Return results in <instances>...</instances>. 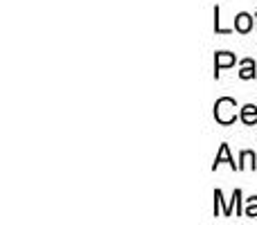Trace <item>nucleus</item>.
<instances>
[{
  "instance_id": "4",
  "label": "nucleus",
  "mask_w": 257,
  "mask_h": 225,
  "mask_svg": "<svg viewBox=\"0 0 257 225\" xmlns=\"http://www.w3.org/2000/svg\"><path fill=\"white\" fill-rule=\"evenodd\" d=\"M235 30L239 32V34H248V32L253 30V16L246 14V12L237 14L235 16Z\"/></svg>"
},
{
  "instance_id": "10",
  "label": "nucleus",
  "mask_w": 257,
  "mask_h": 225,
  "mask_svg": "<svg viewBox=\"0 0 257 225\" xmlns=\"http://www.w3.org/2000/svg\"><path fill=\"white\" fill-rule=\"evenodd\" d=\"M214 32L217 34H230L232 30H226V27H221V18H219V7H214Z\"/></svg>"
},
{
  "instance_id": "8",
  "label": "nucleus",
  "mask_w": 257,
  "mask_h": 225,
  "mask_svg": "<svg viewBox=\"0 0 257 225\" xmlns=\"http://www.w3.org/2000/svg\"><path fill=\"white\" fill-rule=\"evenodd\" d=\"M221 205H223V194H221V189H217V191H214V216H219V207H221ZM223 216H232L230 205H226Z\"/></svg>"
},
{
  "instance_id": "1",
  "label": "nucleus",
  "mask_w": 257,
  "mask_h": 225,
  "mask_svg": "<svg viewBox=\"0 0 257 225\" xmlns=\"http://www.w3.org/2000/svg\"><path fill=\"white\" fill-rule=\"evenodd\" d=\"M214 119L223 126L232 124L237 119V102L232 97H221L214 104Z\"/></svg>"
},
{
  "instance_id": "2",
  "label": "nucleus",
  "mask_w": 257,
  "mask_h": 225,
  "mask_svg": "<svg viewBox=\"0 0 257 225\" xmlns=\"http://www.w3.org/2000/svg\"><path fill=\"white\" fill-rule=\"evenodd\" d=\"M235 61H237L235 54H230V52H217V57H214V77L219 79V72H221L223 68L235 66Z\"/></svg>"
},
{
  "instance_id": "11",
  "label": "nucleus",
  "mask_w": 257,
  "mask_h": 225,
  "mask_svg": "<svg viewBox=\"0 0 257 225\" xmlns=\"http://www.w3.org/2000/svg\"><path fill=\"white\" fill-rule=\"evenodd\" d=\"M255 21H257V12H255Z\"/></svg>"
},
{
  "instance_id": "6",
  "label": "nucleus",
  "mask_w": 257,
  "mask_h": 225,
  "mask_svg": "<svg viewBox=\"0 0 257 225\" xmlns=\"http://www.w3.org/2000/svg\"><path fill=\"white\" fill-rule=\"evenodd\" d=\"M255 77H257V68H255V61H253V59H241L239 79L248 81V79H255Z\"/></svg>"
},
{
  "instance_id": "9",
  "label": "nucleus",
  "mask_w": 257,
  "mask_h": 225,
  "mask_svg": "<svg viewBox=\"0 0 257 225\" xmlns=\"http://www.w3.org/2000/svg\"><path fill=\"white\" fill-rule=\"evenodd\" d=\"M244 216H250V218L257 216V196L248 198V203H246V209H244Z\"/></svg>"
},
{
  "instance_id": "7",
  "label": "nucleus",
  "mask_w": 257,
  "mask_h": 225,
  "mask_svg": "<svg viewBox=\"0 0 257 225\" xmlns=\"http://www.w3.org/2000/svg\"><path fill=\"white\" fill-rule=\"evenodd\" d=\"M244 169H257V155L253 151H241L239 155V171Z\"/></svg>"
},
{
  "instance_id": "3",
  "label": "nucleus",
  "mask_w": 257,
  "mask_h": 225,
  "mask_svg": "<svg viewBox=\"0 0 257 225\" xmlns=\"http://www.w3.org/2000/svg\"><path fill=\"white\" fill-rule=\"evenodd\" d=\"M230 164L232 169H237L239 171V164H235V160L230 158V146L228 144H221V149H219V153H217V158H214V164H212V169H217L219 164Z\"/></svg>"
},
{
  "instance_id": "5",
  "label": "nucleus",
  "mask_w": 257,
  "mask_h": 225,
  "mask_svg": "<svg viewBox=\"0 0 257 225\" xmlns=\"http://www.w3.org/2000/svg\"><path fill=\"white\" fill-rule=\"evenodd\" d=\"M239 119L246 124V126H255V124H257V106H253V104H246V106H241Z\"/></svg>"
}]
</instances>
